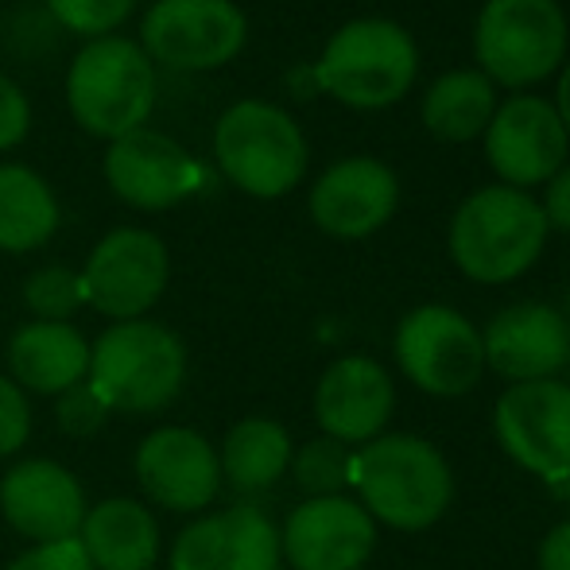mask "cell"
I'll return each mask as SVG.
<instances>
[{"mask_svg": "<svg viewBox=\"0 0 570 570\" xmlns=\"http://www.w3.org/2000/svg\"><path fill=\"white\" fill-rule=\"evenodd\" d=\"M350 489H357V504L376 524L423 532L451 509L454 473L435 443L407 431H384L353 451Z\"/></svg>", "mask_w": 570, "mask_h": 570, "instance_id": "obj_1", "label": "cell"}, {"mask_svg": "<svg viewBox=\"0 0 570 570\" xmlns=\"http://www.w3.org/2000/svg\"><path fill=\"white\" fill-rule=\"evenodd\" d=\"M451 261L473 284H512L520 279L548 245L543 206L528 190L481 187L465 198L451 218Z\"/></svg>", "mask_w": 570, "mask_h": 570, "instance_id": "obj_2", "label": "cell"}, {"mask_svg": "<svg viewBox=\"0 0 570 570\" xmlns=\"http://www.w3.org/2000/svg\"><path fill=\"white\" fill-rule=\"evenodd\" d=\"M187 381V350L167 326L132 318L109 326L90 345L86 384L106 400L109 412L151 415L167 407Z\"/></svg>", "mask_w": 570, "mask_h": 570, "instance_id": "obj_3", "label": "cell"}, {"mask_svg": "<svg viewBox=\"0 0 570 570\" xmlns=\"http://www.w3.org/2000/svg\"><path fill=\"white\" fill-rule=\"evenodd\" d=\"M420 55L400 23L365 16L338 28L315 67L318 90L350 109H384L415 86Z\"/></svg>", "mask_w": 570, "mask_h": 570, "instance_id": "obj_4", "label": "cell"}, {"mask_svg": "<svg viewBox=\"0 0 570 570\" xmlns=\"http://www.w3.org/2000/svg\"><path fill=\"white\" fill-rule=\"evenodd\" d=\"M567 39L559 0H485L473 28V59L493 86L528 90L563 67Z\"/></svg>", "mask_w": 570, "mask_h": 570, "instance_id": "obj_5", "label": "cell"}, {"mask_svg": "<svg viewBox=\"0 0 570 570\" xmlns=\"http://www.w3.org/2000/svg\"><path fill=\"white\" fill-rule=\"evenodd\" d=\"M67 98L78 125L120 140L136 132L156 106V67L128 39H94L70 67Z\"/></svg>", "mask_w": 570, "mask_h": 570, "instance_id": "obj_6", "label": "cell"}, {"mask_svg": "<svg viewBox=\"0 0 570 570\" xmlns=\"http://www.w3.org/2000/svg\"><path fill=\"white\" fill-rule=\"evenodd\" d=\"M214 151L229 183L253 198H279L307 171L299 125L268 101H237L214 132Z\"/></svg>", "mask_w": 570, "mask_h": 570, "instance_id": "obj_7", "label": "cell"}, {"mask_svg": "<svg viewBox=\"0 0 570 570\" xmlns=\"http://www.w3.org/2000/svg\"><path fill=\"white\" fill-rule=\"evenodd\" d=\"M396 365L420 392L439 400H454L478 389L485 373L481 331L454 307L423 303L407 311L396 326Z\"/></svg>", "mask_w": 570, "mask_h": 570, "instance_id": "obj_8", "label": "cell"}, {"mask_svg": "<svg viewBox=\"0 0 570 570\" xmlns=\"http://www.w3.org/2000/svg\"><path fill=\"white\" fill-rule=\"evenodd\" d=\"M493 435L520 470L563 489L570 481V384L556 376L509 384L497 396Z\"/></svg>", "mask_w": 570, "mask_h": 570, "instance_id": "obj_9", "label": "cell"}, {"mask_svg": "<svg viewBox=\"0 0 570 570\" xmlns=\"http://www.w3.org/2000/svg\"><path fill=\"white\" fill-rule=\"evenodd\" d=\"M245 31L229 0H159L144 20V55L171 70H210L245 47Z\"/></svg>", "mask_w": 570, "mask_h": 570, "instance_id": "obj_10", "label": "cell"}, {"mask_svg": "<svg viewBox=\"0 0 570 570\" xmlns=\"http://www.w3.org/2000/svg\"><path fill=\"white\" fill-rule=\"evenodd\" d=\"M485 159L504 187H543L567 164L570 136L556 106L540 94H517L497 106L485 132Z\"/></svg>", "mask_w": 570, "mask_h": 570, "instance_id": "obj_11", "label": "cell"}, {"mask_svg": "<svg viewBox=\"0 0 570 570\" xmlns=\"http://www.w3.org/2000/svg\"><path fill=\"white\" fill-rule=\"evenodd\" d=\"M86 303L117 323L156 307L167 287V248L148 229H117L90 253L82 272Z\"/></svg>", "mask_w": 570, "mask_h": 570, "instance_id": "obj_12", "label": "cell"}, {"mask_svg": "<svg viewBox=\"0 0 570 570\" xmlns=\"http://www.w3.org/2000/svg\"><path fill=\"white\" fill-rule=\"evenodd\" d=\"M279 551L295 570H361L376 551V520L350 497H307L287 517Z\"/></svg>", "mask_w": 570, "mask_h": 570, "instance_id": "obj_13", "label": "cell"}, {"mask_svg": "<svg viewBox=\"0 0 570 570\" xmlns=\"http://www.w3.org/2000/svg\"><path fill=\"white\" fill-rule=\"evenodd\" d=\"M0 512L23 540H31V548H39V543L78 540L90 509H86L82 485L67 465L51 458H31L4 473Z\"/></svg>", "mask_w": 570, "mask_h": 570, "instance_id": "obj_14", "label": "cell"}, {"mask_svg": "<svg viewBox=\"0 0 570 570\" xmlns=\"http://www.w3.org/2000/svg\"><path fill=\"white\" fill-rule=\"evenodd\" d=\"M485 368L509 384L551 381L570 361V323L551 303H512L481 334Z\"/></svg>", "mask_w": 570, "mask_h": 570, "instance_id": "obj_15", "label": "cell"}, {"mask_svg": "<svg viewBox=\"0 0 570 570\" xmlns=\"http://www.w3.org/2000/svg\"><path fill=\"white\" fill-rule=\"evenodd\" d=\"M136 478L156 504L171 512H203L222 489V462L206 435L190 428H159L136 451Z\"/></svg>", "mask_w": 570, "mask_h": 570, "instance_id": "obj_16", "label": "cell"}, {"mask_svg": "<svg viewBox=\"0 0 570 570\" xmlns=\"http://www.w3.org/2000/svg\"><path fill=\"white\" fill-rule=\"evenodd\" d=\"M392 412H396V384H392L389 368L373 357H338L315 389V420L323 435L338 439V443H373L384 435Z\"/></svg>", "mask_w": 570, "mask_h": 570, "instance_id": "obj_17", "label": "cell"}, {"mask_svg": "<svg viewBox=\"0 0 570 570\" xmlns=\"http://www.w3.org/2000/svg\"><path fill=\"white\" fill-rule=\"evenodd\" d=\"M279 528L256 504H233L183 528L171 570H279Z\"/></svg>", "mask_w": 570, "mask_h": 570, "instance_id": "obj_18", "label": "cell"}, {"mask_svg": "<svg viewBox=\"0 0 570 570\" xmlns=\"http://www.w3.org/2000/svg\"><path fill=\"white\" fill-rule=\"evenodd\" d=\"M400 183L389 164L353 156L326 167L311 190V218L323 233L342 240H361L396 214Z\"/></svg>", "mask_w": 570, "mask_h": 570, "instance_id": "obj_19", "label": "cell"}, {"mask_svg": "<svg viewBox=\"0 0 570 570\" xmlns=\"http://www.w3.org/2000/svg\"><path fill=\"white\" fill-rule=\"evenodd\" d=\"M106 175L109 187L140 210H167L198 187L195 159L171 136L148 132V128H136L114 140L106 156Z\"/></svg>", "mask_w": 570, "mask_h": 570, "instance_id": "obj_20", "label": "cell"}, {"mask_svg": "<svg viewBox=\"0 0 570 570\" xmlns=\"http://www.w3.org/2000/svg\"><path fill=\"white\" fill-rule=\"evenodd\" d=\"M12 381L39 396H62L90 373V342L67 323H28L8 345Z\"/></svg>", "mask_w": 570, "mask_h": 570, "instance_id": "obj_21", "label": "cell"}, {"mask_svg": "<svg viewBox=\"0 0 570 570\" xmlns=\"http://www.w3.org/2000/svg\"><path fill=\"white\" fill-rule=\"evenodd\" d=\"M78 543L94 570H151L159 559V524L148 504L109 497L86 512Z\"/></svg>", "mask_w": 570, "mask_h": 570, "instance_id": "obj_22", "label": "cell"}, {"mask_svg": "<svg viewBox=\"0 0 570 570\" xmlns=\"http://www.w3.org/2000/svg\"><path fill=\"white\" fill-rule=\"evenodd\" d=\"M420 114L435 140H478L497 114V86L481 70H446L428 86Z\"/></svg>", "mask_w": 570, "mask_h": 570, "instance_id": "obj_23", "label": "cell"}, {"mask_svg": "<svg viewBox=\"0 0 570 570\" xmlns=\"http://www.w3.org/2000/svg\"><path fill=\"white\" fill-rule=\"evenodd\" d=\"M222 478L240 493H261L272 489L292 465V435L279 428L276 420H240L229 428L226 443H222Z\"/></svg>", "mask_w": 570, "mask_h": 570, "instance_id": "obj_24", "label": "cell"}, {"mask_svg": "<svg viewBox=\"0 0 570 570\" xmlns=\"http://www.w3.org/2000/svg\"><path fill=\"white\" fill-rule=\"evenodd\" d=\"M59 226V206L47 183L28 167H0V248L28 253Z\"/></svg>", "mask_w": 570, "mask_h": 570, "instance_id": "obj_25", "label": "cell"}, {"mask_svg": "<svg viewBox=\"0 0 570 570\" xmlns=\"http://www.w3.org/2000/svg\"><path fill=\"white\" fill-rule=\"evenodd\" d=\"M292 478L307 497H345L353 473V451L331 435H318L292 451Z\"/></svg>", "mask_w": 570, "mask_h": 570, "instance_id": "obj_26", "label": "cell"}, {"mask_svg": "<svg viewBox=\"0 0 570 570\" xmlns=\"http://www.w3.org/2000/svg\"><path fill=\"white\" fill-rule=\"evenodd\" d=\"M23 299L39 315V323H67L86 303L82 276L70 268H43L23 284Z\"/></svg>", "mask_w": 570, "mask_h": 570, "instance_id": "obj_27", "label": "cell"}, {"mask_svg": "<svg viewBox=\"0 0 570 570\" xmlns=\"http://www.w3.org/2000/svg\"><path fill=\"white\" fill-rule=\"evenodd\" d=\"M55 12V20L67 23L70 31L82 36H106L117 23L128 20L136 0H47Z\"/></svg>", "mask_w": 570, "mask_h": 570, "instance_id": "obj_28", "label": "cell"}, {"mask_svg": "<svg viewBox=\"0 0 570 570\" xmlns=\"http://www.w3.org/2000/svg\"><path fill=\"white\" fill-rule=\"evenodd\" d=\"M109 415H114V412L106 407V400H101L86 381L62 392L59 407H55V420H59V428L67 431V435H75V439L98 435V431L109 423Z\"/></svg>", "mask_w": 570, "mask_h": 570, "instance_id": "obj_29", "label": "cell"}, {"mask_svg": "<svg viewBox=\"0 0 570 570\" xmlns=\"http://www.w3.org/2000/svg\"><path fill=\"white\" fill-rule=\"evenodd\" d=\"M31 435V407L23 389L0 373V458L16 454Z\"/></svg>", "mask_w": 570, "mask_h": 570, "instance_id": "obj_30", "label": "cell"}, {"mask_svg": "<svg viewBox=\"0 0 570 570\" xmlns=\"http://www.w3.org/2000/svg\"><path fill=\"white\" fill-rule=\"evenodd\" d=\"M8 570H94V563L86 559L78 540H62V543H39V548L23 551Z\"/></svg>", "mask_w": 570, "mask_h": 570, "instance_id": "obj_31", "label": "cell"}, {"mask_svg": "<svg viewBox=\"0 0 570 570\" xmlns=\"http://www.w3.org/2000/svg\"><path fill=\"white\" fill-rule=\"evenodd\" d=\"M28 120H31L28 98L20 94V86L0 75V148L20 144L28 136Z\"/></svg>", "mask_w": 570, "mask_h": 570, "instance_id": "obj_32", "label": "cell"}, {"mask_svg": "<svg viewBox=\"0 0 570 570\" xmlns=\"http://www.w3.org/2000/svg\"><path fill=\"white\" fill-rule=\"evenodd\" d=\"M548 195H543V218H548V229H563L570 233V164L559 167L548 183Z\"/></svg>", "mask_w": 570, "mask_h": 570, "instance_id": "obj_33", "label": "cell"}, {"mask_svg": "<svg viewBox=\"0 0 570 570\" xmlns=\"http://www.w3.org/2000/svg\"><path fill=\"white\" fill-rule=\"evenodd\" d=\"M535 570H570V520L556 524L540 540V551H535Z\"/></svg>", "mask_w": 570, "mask_h": 570, "instance_id": "obj_34", "label": "cell"}, {"mask_svg": "<svg viewBox=\"0 0 570 570\" xmlns=\"http://www.w3.org/2000/svg\"><path fill=\"white\" fill-rule=\"evenodd\" d=\"M556 114L559 120H563V128H567V136H570V62L563 67V75H559V86H556Z\"/></svg>", "mask_w": 570, "mask_h": 570, "instance_id": "obj_35", "label": "cell"}, {"mask_svg": "<svg viewBox=\"0 0 570 570\" xmlns=\"http://www.w3.org/2000/svg\"><path fill=\"white\" fill-rule=\"evenodd\" d=\"M563 318L570 323V284H567V295H563Z\"/></svg>", "mask_w": 570, "mask_h": 570, "instance_id": "obj_36", "label": "cell"}, {"mask_svg": "<svg viewBox=\"0 0 570 570\" xmlns=\"http://www.w3.org/2000/svg\"><path fill=\"white\" fill-rule=\"evenodd\" d=\"M559 493H567V497H570V481H567V485H563V489H559Z\"/></svg>", "mask_w": 570, "mask_h": 570, "instance_id": "obj_37", "label": "cell"}, {"mask_svg": "<svg viewBox=\"0 0 570 570\" xmlns=\"http://www.w3.org/2000/svg\"><path fill=\"white\" fill-rule=\"evenodd\" d=\"M567 368H570V361H567Z\"/></svg>", "mask_w": 570, "mask_h": 570, "instance_id": "obj_38", "label": "cell"}]
</instances>
